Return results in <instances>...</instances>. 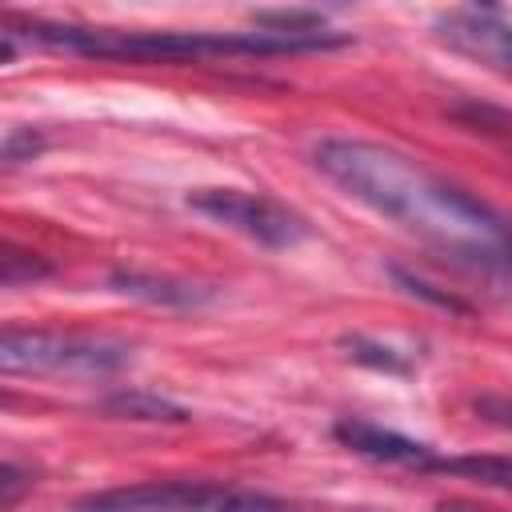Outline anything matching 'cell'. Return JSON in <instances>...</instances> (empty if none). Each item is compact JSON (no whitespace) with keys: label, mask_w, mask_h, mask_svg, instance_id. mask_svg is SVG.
<instances>
[{"label":"cell","mask_w":512,"mask_h":512,"mask_svg":"<svg viewBox=\"0 0 512 512\" xmlns=\"http://www.w3.org/2000/svg\"><path fill=\"white\" fill-rule=\"evenodd\" d=\"M312 164L356 204L392 220L424 248L448 256L472 276L512 292V216L436 176L416 156L360 140L328 136L312 148Z\"/></svg>","instance_id":"obj_1"},{"label":"cell","mask_w":512,"mask_h":512,"mask_svg":"<svg viewBox=\"0 0 512 512\" xmlns=\"http://www.w3.org/2000/svg\"><path fill=\"white\" fill-rule=\"evenodd\" d=\"M8 32L24 36L36 48L72 52L88 60H208V56H296L344 48L340 32H124V28H84V24H52V20H4Z\"/></svg>","instance_id":"obj_2"},{"label":"cell","mask_w":512,"mask_h":512,"mask_svg":"<svg viewBox=\"0 0 512 512\" xmlns=\"http://www.w3.org/2000/svg\"><path fill=\"white\" fill-rule=\"evenodd\" d=\"M76 512H300L276 496L216 480H148L76 500Z\"/></svg>","instance_id":"obj_3"},{"label":"cell","mask_w":512,"mask_h":512,"mask_svg":"<svg viewBox=\"0 0 512 512\" xmlns=\"http://www.w3.org/2000/svg\"><path fill=\"white\" fill-rule=\"evenodd\" d=\"M132 364V348L104 336H60V332H28L4 328L0 336V368L16 372H52V376H112Z\"/></svg>","instance_id":"obj_4"},{"label":"cell","mask_w":512,"mask_h":512,"mask_svg":"<svg viewBox=\"0 0 512 512\" xmlns=\"http://www.w3.org/2000/svg\"><path fill=\"white\" fill-rule=\"evenodd\" d=\"M188 208L240 232V236H248V240H256V244H264V248H292L308 236V220L264 192L196 188V192H188Z\"/></svg>","instance_id":"obj_5"},{"label":"cell","mask_w":512,"mask_h":512,"mask_svg":"<svg viewBox=\"0 0 512 512\" xmlns=\"http://www.w3.org/2000/svg\"><path fill=\"white\" fill-rule=\"evenodd\" d=\"M436 36L488 72L512 80V20L496 8H452L436 20Z\"/></svg>","instance_id":"obj_6"},{"label":"cell","mask_w":512,"mask_h":512,"mask_svg":"<svg viewBox=\"0 0 512 512\" xmlns=\"http://www.w3.org/2000/svg\"><path fill=\"white\" fill-rule=\"evenodd\" d=\"M332 436L348 452H356V456H364L372 464H396V468H416V472H432V464H436V448L432 444L412 440V436H404L396 428H384L376 420L344 416V420L332 424Z\"/></svg>","instance_id":"obj_7"},{"label":"cell","mask_w":512,"mask_h":512,"mask_svg":"<svg viewBox=\"0 0 512 512\" xmlns=\"http://www.w3.org/2000/svg\"><path fill=\"white\" fill-rule=\"evenodd\" d=\"M108 284L116 292L132 296V300L164 304V308H196V304H204L212 296L208 288H196V284H184V280H168V276H148V272H112Z\"/></svg>","instance_id":"obj_8"},{"label":"cell","mask_w":512,"mask_h":512,"mask_svg":"<svg viewBox=\"0 0 512 512\" xmlns=\"http://www.w3.org/2000/svg\"><path fill=\"white\" fill-rule=\"evenodd\" d=\"M436 476H460L484 488H504L512 492V456H436L432 464Z\"/></svg>","instance_id":"obj_9"},{"label":"cell","mask_w":512,"mask_h":512,"mask_svg":"<svg viewBox=\"0 0 512 512\" xmlns=\"http://www.w3.org/2000/svg\"><path fill=\"white\" fill-rule=\"evenodd\" d=\"M112 412H124L132 420H184V408L160 400V396H144V392H120L108 400Z\"/></svg>","instance_id":"obj_10"},{"label":"cell","mask_w":512,"mask_h":512,"mask_svg":"<svg viewBox=\"0 0 512 512\" xmlns=\"http://www.w3.org/2000/svg\"><path fill=\"white\" fill-rule=\"evenodd\" d=\"M344 348L360 364H372V368H384V372H408V360H400L388 344H376V340H364V336H348Z\"/></svg>","instance_id":"obj_11"},{"label":"cell","mask_w":512,"mask_h":512,"mask_svg":"<svg viewBox=\"0 0 512 512\" xmlns=\"http://www.w3.org/2000/svg\"><path fill=\"white\" fill-rule=\"evenodd\" d=\"M40 152H44V136L40 132H32V128H8V136H4V164L8 168L24 164V160H36Z\"/></svg>","instance_id":"obj_12"},{"label":"cell","mask_w":512,"mask_h":512,"mask_svg":"<svg viewBox=\"0 0 512 512\" xmlns=\"http://www.w3.org/2000/svg\"><path fill=\"white\" fill-rule=\"evenodd\" d=\"M36 276H48V264H44V260H36L32 252H16V248H8L4 268H0V280H4L8 288H16V284L36 280Z\"/></svg>","instance_id":"obj_13"},{"label":"cell","mask_w":512,"mask_h":512,"mask_svg":"<svg viewBox=\"0 0 512 512\" xmlns=\"http://www.w3.org/2000/svg\"><path fill=\"white\" fill-rule=\"evenodd\" d=\"M24 488H32V472H24L16 460H8L0 468V504L4 508H16V500H20Z\"/></svg>","instance_id":"obj_14"},{"label":"cell","mask_w":512,"mask_h":512,"mask_svg":"<svg viewBox=\"0 0 512 512\" xmlns=\"http://www.w3.org/2000/svg\"><path fill=\"white\" fill-rule=\"evenodd\" d=\"M436 512H496V508H484L472 500H444V504H436Z\"/></svg>","instance_id":"obj_15"}]
</instances>
